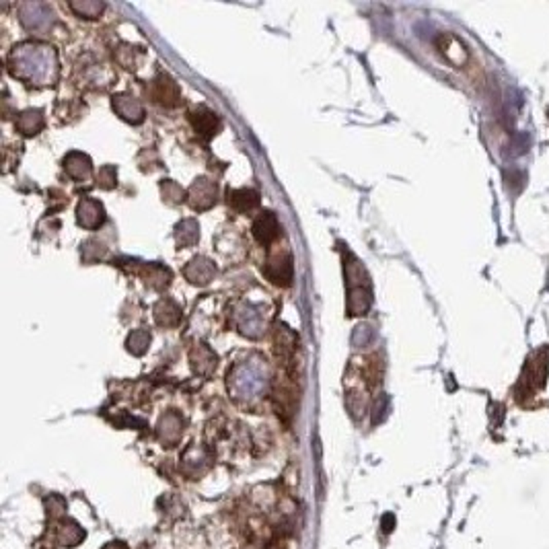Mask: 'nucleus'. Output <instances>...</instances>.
Returning a JSON list of instances; mask_svg holds the SVG:
<instances>
[{
	"mask_svg": "<svg viewBox=\"0 0 549 549\" xmlns=\"http://www.w3.org/2000/svg\"><path fill=\"white\" fill-rule=\"evenodd\" d=\"M229 204L239 212L252 210L259 204V196L253 189H237V191H229Z\"/></svg>",
	"mask_w": 549,
	"mask_h": 549,
	"instance_id": "f03ea898",
	"label": "nucleus"
},
{
	"mask_svg": "<svg viewBox=\"0 0 549 549\" xmlns=\"http://www.w3.org/2000/svg\"><path fill=\"white\" fill-rule=\"evenodd\" d=\"M381 529H383V533H391V531L395 529V514L387 512V514L383 516V521H381Z\"/></svg>",
	"mask_w": 549,
	"mask_h": 549,
	"instance_id": "7ed1b4c3",
	"label": "nucleus"
},
{
	"mask_svg": "<svg viewBox=\"0 0 549 549\" xmlns=\"http://www.w3.org/2000/svg\"><path fill=\"white\" fill-rule=\"evenodd\" d=\"M103 549H128V548H126L122 541H112V543H107Z\"/></svg>",
	"mask_w": 549,
	"mask_h": 549,
	"instance_id": "20e7f679",
	"label": "nucleus"
},
{
	"mask_svg": "<svg viewBox=\"0 0 549 549\" xmlns=\"http://www.w3.org/2000/svg\"><path fill=\"white\" fill-rule=\"evenodd\" d=\"M278 220L272 212H261V216L253 223V235L259 243L268 245L278 237Z\"/></svg>",
	"mask_w": 549,
	"mask_h": 549,
	"instance_id": "f257e3e1",
	"label": "nucleus"
}]
</instances>
